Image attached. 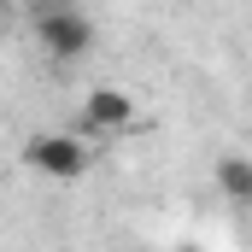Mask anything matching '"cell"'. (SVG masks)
<instances>
[{
  "label": "cell",
  "instance_id": "obj_5",
  "mask_svg": "<svg viewBox=\"0 0 252 252\" xmlns=\"http://www.w3.org/2000/svg\"><path fill=\"white\" fill-rule=\"evenodd\" d=\"M176 252H205V247H176Z\"/></svg>",
  "mask_w": 252,
  "mask_h": 252
},
{
  "label": "cell",
  "instance_id": "obj_6",
  "mask_svg": "<svg viewBox=\"0 0 252 252\" xmlns=\"http://www.w3.org/2000/svg\"><path fill=\"white\" fill-rule=\"evenodd\" d=\"M53 6H64V0H53Z\"/></svg>",
  "mask_w": 252,
  "mask_h": 252
},
{
  "label": "cell",
  "instance_id": "obj_3",
  "mask_svg": "<svg viewBox=\"0 0 252 252\" xmlns=\"http://www.w3.org/2000/svg\"><path fill=\"white\" fill-rule=\"evenodd\" d=\"M82 124L94 129V135H124L135 124V100H129L124 88H88L82 94Z\"/></svg>",
  "mask_w": 252,
  "mask_h": 252
},
{
  "label": "cell",
  "instance_id": "obj_4",
  "mask_svg": "<svg viewBox=\"0 0 252 252\" xmlns=\"http://www.w3.org/2000/svg\"><path fill=\"white\" fill-rule=\"evenodd\" d=\"M217 193L229 205H252V158L247 153H223L217 158Z\"/></svg>",
  "mask_w": 252,
  "mask_h": 252
},
{
  "label": "cell",
  "instance_id": "obj_1",
  "mask_svg": "<svg viewBox=\"0 0 252 252\" xmlns=\"http://www.w3.org/2000/svg\"><path fill=\"white\" fill-rule=\"evenodd\" d=\"M24 164H30L35 176L76 182V176L88 170V147H82L76 135H64V129H47V135H30V147H24Z\"/></svg>",
  "mask_w": 252,
  "mask_h": 252
},
{
  "label": "cell",
  "instance_id": "obj_2",
  "mask_svg": "<svg viewBox=\"0 0 252 252\" xmlns=\"http://www.w3.org/2000/svg\"><path fill=\"white\" fill-rule=\"evenodd\" d=\"M35 35H41V47H47L53 59H82V53L94 47V24H88L82 12H70V6H47V12L35 18Z\"/></svg>",
  "mask_w": 252,
  "mask_h": 252
}]
</instances>
